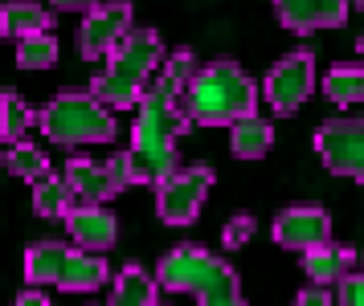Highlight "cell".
<instances>
[{"label": "cell", "mask_w": 364, "mask_h": 306, "mask_svg": "<svg viewBox=\"0 0 364 306\" xmlns=\"http://www.w3.org/2000/svg\"><path fill=\"white\" fill-rule=\"evenodd\" d=\"M156 278L164 294H193L205 306H242V282L233 274L230 261H221L217 253L200 249V245H176L172 253L160 258Z\"/></svg>", "instance_id": "cell-3"}, {"label": "cell", "mask_w": 364, "mask_h": 306, "mask_svg": "<svg viewBox=\"0 0 364 306\" xmlns=\"http://www.w3.org/2000/svg\"><path fill=\"white\" fill-rule=\"evenodd\" d=\"M254 217L250 212H237V217H230L225 221V229H221V241H225V249H242V245L254 237Z\"/></svg>", "instance_id": "cell-24"}, {"label": "cell", "mask_w": 364, "mask_h": 306, "mask_svg": "<svg viewBox=\"0 0 364 306\" xmlns=\"http://www.w3.org/2000/svg\"><path fill=\"white\" fill-rule=\"evenodd\" d=\"M356 49H360V58H364V33H360V41H356Z\"/></svg>", "instance_id": "cell-29"}, {"label": "cell", "mask_w": 364, "mask_h": 306, "mask_svg": "<svg viewBox=\"0 0 364 306\" xmlns=\"http://www.w3.org/2000/svg\"><path fill=\"white\" fill-rule=\"evenodd\" d=\"M340 294H331V286H323V282H315V286H307V290H299V302L303 306H328L336 302Z\"/></svg>", "instance_id": "cell-26"}, {"label": "cell", "mask_w": 364, "mask_h": 306, "mask_svg": "<svg viewBox=\"0 0 364 306\" xmlns=\"http://www.w3.org/2000/svg\"><path fill=\"white\" fill-rule=\"evenodd\" d=\"M53 16L41 9V4H33V0H9L4 4V13H0V29H4V37H29V33H41L50 29Z\"/></svg>", "instance_id": "cell-19"}, {"label": "cell", "mask_w": 364, "mask_h": 306, "mask_svg": "<svg viewBox=\"0 0 364 306\" xmlns=\"http://www.w3.org/2000/svg\"><path fill=\"white\" fill-rule=\"evenodd\" d=\"M274 241L282 249H315L331 241V217L319 204H291L274 217Z\"/></svg>", "instance_id": "cell-12"}, {"label": "cell", "mask_w": 364, "mask_h": 306, "mask_svg": "<svg viewBox=\"0 0 364 306\" xmlns=\"http://www.w3.org/2000/svg\"><path fill=\"white\" fill-rule=\"evenodd\" d=\"M99 0H53V9L58 13H90Z\"/></svg>", "instance_id": "cell-27"}, {"label": "cell", "mask_w": 364, "mask_h": 306, "mask_svg": "<svg viewBox=\"0 0 364 306\" xmlns=\"http://www.w3.org/2000/svg\"><path fill=\"white\" fill-rule=\"evenodd\" d=\"M25 282H46L66 294H86L111 282L107 258L95 249H70L66 241H37L25 249Z\"/></svg>", "instance_id": "cell-6"}, {"label": "cell", "mask_w": 364, "mask_h": 306, "mask_svg": "<svg viewBox=\"0 0 364 306\" xmlns=\"http://www.w3.org/2000/svg\"><path fill=\"white\" fill-rule=\"evenodd\" d=\"M33 123H37V114L29 111V106H25L13 90L0 98V139H4V143H17V139L33 127Z\"/></svg>", "instance_id": "cell-23"}, {"label": "cell", "mask_w": 364, "mask_h": 306, "mask_svg": "<svg viewBox=\"0 0 364 306\" xmlns=\"http://www.w3.org/2000/svg\"><path fill=\"white\" fill-rule=\"evenodd\" d=\"M184 106L193 127H230L258 111V82L237 62H209L193 74Z\"/></svg>", "instance_id": "cell-2"}, {"label": "cell", "mask_w": 364, "mask_h": 306, "mask_svg": "<svg viewBox=\"0 0 364 306\" xmlns=\"http://www.w3.org/2000/svg\"><path fill=\"white\" fill-rule=\"evenodd\" d=\"M132 0H99L86 21L78 25V53L86 62H99V58H111L115 45L135 29L132 25Z\"/></svg>", "instance_id": "cell-9"}, {"label": "cell", "mask_w": 364, "mask_h": 306, "mask_svg": "<svg viewBox=\"0 0 364 306\" xmlns=\"http://www.w3.org/2000/svg\"><path fill=\"white\" fill-rule=\"evenodd\" d=\"M230 143H233V155H237V160H262L266 151H270V143H274V127H270L266 119L246 114V119L233 123Z\"/></svg>", "instance_id": "cell-18"}, {"label": "cell", "mask_w": 364, "mask_h": 306, "mask_svg": "<svg viewBox=\"0 0 364 306\" xmlns=\"http://www.w3.org/2000/svg\"><path fill=\"white\" fill-rule=\"evenodd\" d=\"M66 180L74 184L78 200H99V204H107V200L119 196L127 184H135L132 180V155L119 151V155H111V160H102V163L99 160H70Z\"/></svg>", "instance_id": "cell-11"}, {"label": "cell", "mask_w": 364, "mask_h": 306, "mask_svg": "<svg viewBox=\"0 0 364 306\" xmlns=\"http://www.w3.org/2000/svg\"><path fill=\"white\" fill-rule=\"evenodd\" d=\"M213 168L197 163V168H176L172 176H164L156 184V212L164 225H193L197 221L205 196L213 188Z\"/></svg>", "instance_id": "cell-7"}, {"label": "cell", "mask_w": 364, "mask_h": 306, "mask_svg": "<svg viewBox=\"0 0 364 306\" xmlns=\"http://www.w3.org/2000/svg\"><path fill=\"white\" fill-rule=\"evenodd\" d=\"M53 62H58V41H53L50 29L21 37V45H17V65L21 70H50Z\"/></svg>", "instance_id": "cell-22"}, {"label": "cell", "mask_w": 364, "mask_h": 306, "mask_svg": "<svg viewBox=\"0 0 364 306\" xmlns=\"http://www.w3.org/2000/svg\"><path fill=\"white\" fill-rule=\"evenodd\" d=\"M21 306H46V294L41 290H21Z\"/></svg>", "instance_id": "cell-28"}, {"label": "cell", "mask_w": 364, "mask_h": 306, "mask_svg": "<svg viewBox=\"0 0 364 306\" xmlns=\"http://www.w3.org/2000/svg\"><path fill=\"white\" fill-rule=\"evenodd\" d=\"M270 4L291 33L340 29L348 21V9H352V0H270Z\"/></svg>", "instance_id": "cell-13"}, {"label": "cell", "mask_w": 364, "mask_h": 306, "mask_svg": "<svg viewBox=\"0 0 364 306\" xmlns=\"http://www.w3.org/2000/svg\"><path fill=\"white\" fill-rule=\"evenodd\" d=\"M66 229H70V237H74V245L95 249V253L111 249L115 237H119L115 212H107L99 200H82V204H74V209L66 212Z\"/></svg>", "instance_id": "cell-14"}, {"label": "cell", "mask_w": 364, "mask_h": 306, "mask_svg": "<svg viewBox=\"0 0 364 306\" xmlns=\"http://www.w3.org/2000/svg\"><path fill=\"white\" fill-rule=\"evenodd\" d=\"M74 184L66 180V172L58 176V172H46V176L33 180V209L37 217H46V221H66V212L74 209Z\"/></svg>", "instance_id": "cell-16"}, {"label": "cell", "mask_w": 364, "mask_h": 306, "mask_svg": "<svg viewBox=\"0 0 364 306\" xmlns=\"http://www.w3.org/2000/svg\"><path fill=\"white\" fill-rule=\"evenodd\" d=\"M197 74V53L193 49H176L168 53V62L160 65L156 82L148 86V94L135 106V127H132V180L135 184H160L164 176L176 172L181 163V135L193 127L188 106H184V90Z\"/></svg>", "instance_id": "cell-1"}, {"label": "cell", "mask_w": 364, "mask_h": 306, "mask_svg": "<svg viewBox=\"0 0 364 306\" xmlns=\"http://www.w3.org/2000/svg\"><path fill=\"white\" fill-rule=\"evenodd\" d=\"M360 266L356 258V249L352 245H315V249H303V274L311 278V282H323V286H340L352 270Z\"/></svg>", "instance_id": "cell-15"}, {"label": "cell", "mask_w": 364, "mask_h": 306, "mask_svg": "<svg viewBox=\"0 0 364 306\" xmlns=\"http://www.w3.org/2000/svg\"><path fill=\"white\" fill-rule=\"evenodd\" d=\"M164 41L156 29H132L123 41L115 45V53L107 58V70L90 82L95 94L102 102H111L115 111L139 106V98L148 94V86L156 82L160 65H164Z\"/></svg>", "instance_id": "cell-4"}, {"label": "cell", "mask_w": 364, "mask_h": 306, "mask_svg": "<svg viewBox=\"0 0 364 306\" xmlns=\"http://www.w3.org/2000/svg\"><path fill=\"white\" fill-rule=\"evenodd\" d=\"M4 168H9L13 176H21V180H29V184H33L37 176H46V172H50V155H46L37 143L17 139V143H9V151H4Z\"/></svg>", "instance_id": "cell-21"}, {"label": "cell", "mask_w": 364, "mask_h": 306, "mask_svg": "<svg viewBox=\"0 0 364 306\" xmlns=\"http://www.w3.org/2000/svg\"><path fill=\"white\" fill-rule=\"evenodd\" d=\"M336 290H340V302L344 306H364V258H360V266L336 286Z\"/></svg>", "instance_id": "cell-25"}, {"label": "cell", "mask_w": 364, "mask_h": 306, "mask_svg": "<svg viewBox=\"0 0 364 306\" xmlns=\"http://www.w3.org/2000/svg\"><path fill=\"white\" fill-rule=\"evenodd\" d=\"M315 90V53L311 49H295L291 58H282L262 82V94L266 102L274 106L279 114H291L299 111Z\"/></svg>", "instance_id": "cell-10"}, {"label": "cell", "mask_w": 364, "mask_h": 306, "mask_svg": "<svg viewBox=\"0 0 364 306\" xmlns=\"http://www.w3.org/2000/svg\"><path fill=\"white\" fill-rule=\"evenodd\" d=\"M323 90L336 106H356V102H364V70L360 65H331Z\"/></svg>", "instance_id": "cell-20"}, {"label": "cell", "mask_w": 364, "mask_h": 306, "mask_svg": "<svg viewBox=\"0 0 364 306\" xmlns=\"http://www.w3.org/2000/svg\"><path fill=\"white\" fill-rule=\"evenodd\" d=\"M115 106L102 102L95 90L82 94V90H66L58 94L50 106L37 111V127L46 131V139L58 147H82V143H111L119 135L115 123Z\"/></svg>", "instance_id": "cell-5"}, {"label": "cell", "mask_w": 364, "mask_h": 306, "mask_svg": "<svg viewBox=\"0 0 364 306\" xmlns=\"http://www.w3.org/2000/svg\"><path fill=\"white\" fill-rule=\"evenodd\" d=\"M315 151L328 172L352 176L364 184V114L360 119H331L315 131Z\"/></svg>", "instance_id": "cell-8"}, {"label": "cell", "mask_w": 364, "mask_h": 306, "mask_svg": "<svg viewBox=\"0 0 364 306\" xmlns=\"http://www.w3.org/2000/svg\"><path fill=\"white\" fill-rule=\"evenodd\" d=\"M352 4H360V9H364V0H352Z\"/></svg>", "instance_id": "cell-30"}, {"label": "cell", "mask_w": 364, "mask_h": 306, "mask_svg": "<svg viewBox=\"0 0 364 306\" xmlns=\"http://www.w3.org/2000/svg\"><path fill=\"white\" fill-rule=\"evenodd\" d=\"M160 278H151L148 270H139V266H127V270H119V278L111 282V302L115 306H156L160 302Z\"/></svg>", "instance_id": "cell-17"}]
</instances>
